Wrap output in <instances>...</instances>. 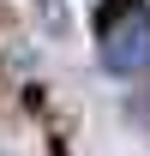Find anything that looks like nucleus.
<instances>
[{"mask_svg":"<svg viewBox=\"0 0 150 156\" xmlns=\"http://www.w3.org/2000/svg\"><path fill=\"white\" fill-rule=\"evenodd\" d=\"M96 54L114 78L150 72V6L144 0H102L96 12Z\"/></svg>","mask_w":150,"mask_h":156,"instance_id":"nucleus-1","label":"nucleus"}]
</instances>
